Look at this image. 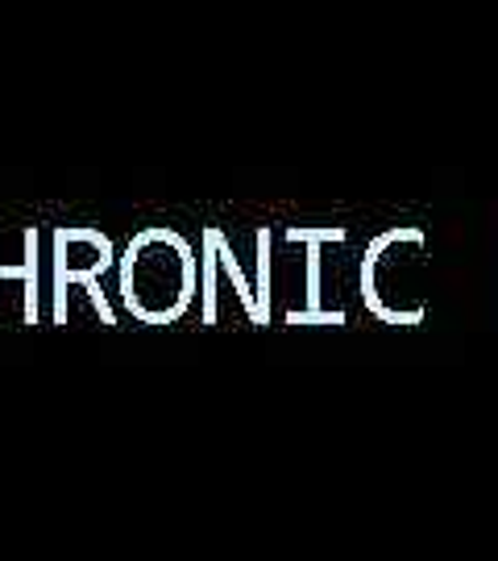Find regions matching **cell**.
Masks as SVG:
<instances>
[{
  "mask_svg": "<svg viewBox=\"0 0 498 561\" xmlns=\"http://www.w3.org/2000/svg\"><path fill=\"white\" fill-rule=\"evenodd\" d=\"M199 262L183 233L154 225L141 229L117 259L120 304L141 324H175L196 304Z\"/></svg>",
  "mask_w": 498,
  "mask_h": 561,
  "instance_id": "obj_1",
  "label": "cell"
},
{
  "mask_svg": "<svg viewBox=\"0 0 498 561\" xmlns=\"http://www.w3.org/2000/svg\"><path fill=\"white\" fill-rule=\"evenodd\" d=\"M117 266V245L108 233H100L92 225H62L55 229V259H50V296H55V324H67V291L80 283L88 291L92 308L104 324H117V312L104 296V271Z\"/></svg>",
  "mask_w": 498,
  "mask_h": 561,
  "instance_id": "obj_2",
  "label": "cell"
},
{
  "mask_svg": "<svg viewBox=\"0 0 498 561\" xmlns=\"http://www.w3.org/2000/svg\"><path fill=\"white\" fill-rule=\"evenodd\" d=\"M217 245L204 233V254H199V321L204 324H217Z\"/></svg>",
  "mask_w": 498,
  "mask_h": 561,
  "instance_id": "obj_6",
  "label": "cell"
},
{
  "mask_svg": "<svg viewBox=\"0 0 498 561\" xmlns=\"http://www.w3.org/2000/svg\"><path fill=\"white\" fill-rule=\"evenodd\" d=\"M208 238H212V245H217V259H220V271L233 279V291H238L241 308H245V317H250V324H258V304H254V283L245 279V271H241L238 254H233V245H229V238L220 233V229H204Z\"/></svg>",
  "mask_w": 498,
  "mask_h": 561,
  "instance_id": "obj_5",
  "label": "cell"
},
{
  "mask_svg": "<svg viewBox=\"0 0 498 561\" xmlns=\"http://www.w3.org/2000/svg\"><path fill=\"white\" fill-rule=\"evenodd\" d=\"M287 241L291 245H308V308L303 312H320V245L324 241H345V229L340 225H324V229H308V225H291L287 229Z\"/></svg>",
  "mask_w": 498,
  "mask_h": 561,
  "instance_id": "obj_4",
  "label": "cell"
},
{
  "mask_svg": "<svg viewBox=\"0 0 498 561\" xmlns=\"http://www.w3.org/2000/svg\"><path fill=\"white\" fill-rule=\"evenodd\" d=\"M345 317L340 312H287V324H340Z\"/></svg>",
  "mask_w": 498,
  "mask_h": 561,
  "instance_id": "obj_8",
  "label": "cell"
},
{
  "mask_svg": "<svg viewBox=\"0 0 498 561\" xmlns=\"http://www.w3.org/2000/svg\"><path fill=\"white\" fill-rule=\"evenodd\" d=\"M38 229H25L21 233V262L18 266H0V283H21V321L38 324L42 317V259H38Z\"/></svg>",
  "mask_w": 498,
  "mask_h": 561,
  "instance_id": "obj_3",
  "label": "cell"
},
{
  "mask_svg": "<svg viewBox=\"0 0 498 561\" xmlns=\"http://www.w3.org/2000/svg\"><path fill=\"white\" fill-rule=\"evenodd\" d=\"M270 245H275V233H270V229H258V283H254L258 324H270V271H275V259H270Z\"/></svg>",
  "mask_w": 498,
  "mask_h": 561,
  "instance_id": "obj_7",
  "label": "cell"
}]
</instances>
